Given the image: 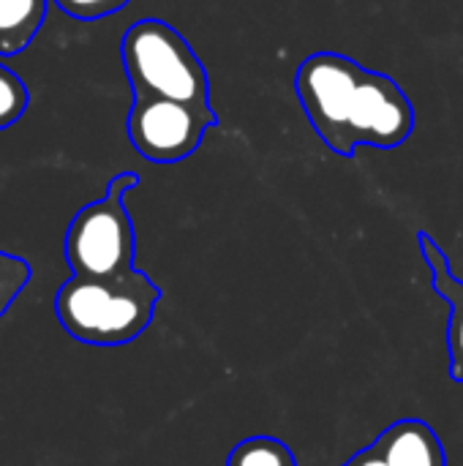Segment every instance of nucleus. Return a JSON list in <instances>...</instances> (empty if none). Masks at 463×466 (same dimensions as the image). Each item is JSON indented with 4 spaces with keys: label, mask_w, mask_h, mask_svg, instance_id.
<instances>
[{
    "label": "nucleus",
    "mask_w": 463,
    "mask_h": 466,
    "mask_svg": "<svg viewBox=\"0 0 463 466\" xmlns=\"http://www.w3.org/2000/svg\"><path fill=\"white\" fill-rule=\"evenodd\" d=\"M161 303V289L142 270L117 276H71L55 295L63 330L90 347H123L139 339Z\"/></svg>",
    "instance_id": "nucleus-1"
},
{
    "label": "nucleus",
    "mask_w": 463,
    "mask_h": 466,
    "mask_svg": "<svg viewBox=\"0 0 463 466\" xmlns=\"http://www.w3.org/2000/svg\"><path fill=\"white\" fill-rule=\"evenodd\" d=\"M120 57L134 96L210 104V79L199 55L164 19L134 22L123 35Z\"/></svg>",
    "instance_id": "nucleus-2"
},
{
    "label": "nucleus",
    "mask_w": 463,
    "mask_h": 466,
    "mask_svg": "<svg viewBox=\"0 0 463 466\" xmlns=\"http://www.w3.org/2000/svg\"><path fill=\"white\" fill-rule=\"evenodd\" d=\"M139 186L134 172L115 175L98 202L85 205L68 224L65 259L74 276H117L134 270L136 235L123 197Z\"/></svg>",
    "instance_id": "nucleus-3"
},
{
    "label": "nucleus",
    "mask_w": 463,
    "mask_h": 466,
    "mask_svg": "<svg viewBox=\"0 0 463 466\" xmlns=\"http://www.w3.org/2000/svg\"><path fill=\"white\" fill-rule=\"evenodd\" d=\"M366 68L338 52L308 55L295 76V90L319 139L347 158V126Z\"/></svg>",
    "instance_id": "nucleus-4"
},
{
    "label": "nucleus",
    "mask_w": 463,
    "mask_h": 466,
    "mask_svg": "<svg viewBox=\"0 0 463 466\" xmlns=\"http://www.w3.org/2000/svg\"><path fill=\"white\" fill-rule=\"evenodd\" d=\"M216 123L218 117L210 104L202 106L158 96H134L126 126L128 139L142 158L175 164L188 158Z\"/></svg>",
    "instance_id": "nucleus-5"
},
{
    "label": "nucleus",
    "mask_w": 463,
    "mask_h": 466,
    "mask_svg": "<svg viewBox=\"0 0 463 466\" xmlns=\"http://www.w3.org/2000/svg\"><path fill=\"white\" fill-rule=\"evenodd\" d=\"M412 131L415 106L404 87L393 76L366 68L347 126V158H352L360 145H374L382 150L398 147Z\"/></svg>",
    "instance_id": "nucleus-6"
},
{
    "label": "nucleus",
    "mask_w": 463,
    "mask_h": 466,
    "mask_svg": "<svg viewBox=\"0 0 463 466\" xmlns=\"http://www.w3.org/2000/svg\"><path fill=\"white\" fill-rule=\"evenodd\" d=\"M374 448L390 466H448V453L437 431L418 418H404L388 426Z\"/></svg>",
    "instance_id": "nucleus-7"
},
{
    "label": "nucleus",
    "mask_w": 463,
    "mask_h": 466,
    "mask_svg": "<svg viewBox=\"0 0 463 466\" xmlns=\"http://www.w3.org/2000/svg\"><path fill=\"white\" fill-rule=\"evenodd\" d=\"M420 251L423 259L431 268V287L437 295H442L450 306V322H448V350H450V377L456 382H463V281L453 273L448 254L442 246L428 235L420 232Z\"/></svg>",
    "instance_id": "nucleus-8"
},
{
    "label": "nucleus",
    "mask_w": 463,
    "mask_h": 466,
    "mask_svg": "<svg viewBox=\"0 0 463 466\" xmlns=\"http://www.w3.org/2000/svg\"><path fill=\"white\" fill-rule=\"evenodd\" d=\"M49 0H0V55H19L41 30Z\"/></svg>",
    "instance_id": "nucleus-9"
},
{
    "label": "nucleus",
    "mask_w": 463,
    "mask_h": 466,
    "mask_svg": "<svg viewBox=\"0 0 463 466\" xmlns=\"http://www.w3.org/2000/svg\"><path fill=\"white\" fill-rule=\"evenodd\" d=\"M226 466H297L292 448L276 437H248L235 445Z\"/></svg>",
    "instance_id": "nucleus-10"
},
{
    "label": "nucleus",
    "mask_w": 463,
    "mask_h": 466,
    "mask_svg": "<svg viewBox=\"0 0 463 466\" xmlns=\"http://www.w3.org/2000/svg\"><path fill=\"white\" fill-rule=\"evenodd\" d=\"M27 109V87L25 82L0 63V131L14 126Z\"/></svg>",
    "instance_id": "nucleus-11"
},
{
    "label": "nucleus",
    "mask_w": 463,
    "mask_h": 466,
    "mask_svg": "<svg viewBox=\"0 0 463 466\" xmlns=\"http://www.w3.org/2000/svg\"><path fill=\"white\" fill-rule=\"evenodd\" d=\"M27 281H30V265L14 254L0 251V317L19 298V292L27 287Z\"/></svg>",
    "instance_id": "nucleus-12"
},
{
    "label": "nucleus",
    "mask_w": 463,
    "mask_h": 466,
    "mask_svg": "<svg viewBox=\"0 0 463 466\" xmlns=\"http://www.w3.org/2000/svg\"><path fill=\"white\" fill-rule=\"evenodd\" d=\"M57 3L60 11H65L68 16H76V19H101V16H109L120 8H126L131 0H52Z\"/></svg>",
    "instance_id": "nucleus-13"
},
{
    "label": "nucleus",
    "mask_w": 463,
    "mask_h": 466,
    "mask_svg": "<svg viewBox=\"0 0 463 466\" xmlns=\"http://www.w3.org/2000/svg\"><path fill=\"white\" fill-rule=\"evenodd\" d=\"M344 466H390V464L382 459V453H379L374 445H368L366 451H360L357 456H352V459H349Z\"/></svg>",
    "instance_id": "nucleus-14"
}]
</instances>
